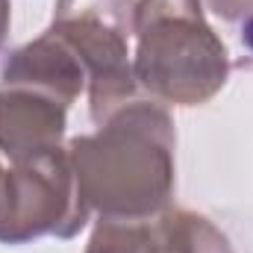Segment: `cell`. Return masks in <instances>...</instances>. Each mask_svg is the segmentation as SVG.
Returning a JSON list of instances; mask_svg holds the SVG:
<instances>
[{
    "mask_svg": "<svg viewBox=\"0 0 253 253\" xmlns=\"http://www.w3.org/2000/svg\"><path fill=\"white\" fill-rule=\"evenodd\" d=\"M9 18H12L9 0H0V47H3V42H6V36H9Z\"/></svg>",
    "mask_w": 253,
    "mask_h": 253,
    "instance_id": "cell-8",
    "label": "cell"
},
{
    "mask_svg": "<svg viewBox=\"0 0 253 253\" xmlns=\"http://www.w3.org/2000/svg\"><path fill=\"white\" fill-rule=\"evenodd\" d=\"M209 12H215L224 21H239L253 15V0H203Z\"/></svg>",
    "mask_w": 253,
    "mask_h": 253,
    "instance_id": "cell-7",
    "label": "cell"
},
{
    "mask_svg": "<svg viewBox=\"0 0 253 253\" xmlns=\"http://www.w3.org/2000/svg\"><path fill=\"white\" fill-rule=\"evenodd\" d=\"M3 174H6V171H3V165H0V189H3Z\"/></svg>",
    "mask_w": 253,
    "mask_h": 253,
    "instance_id": "cell-9",
    "label": "cell"
},
{
    "mask_svg": "<svg viewBox=\"0 0 253 253\" xmlns=\"http://www.w3.org/2000/svg\"><path fill=\"white\" fill-rule=\"evenodd\" d=\"M85 253H233L230 242L189 209H159L141 218H100Z\"/></svg>",
    "mask_w": 253,
    "mask_h": 253,
    "instance_id": "cell-5",
    "label": "cell"
},
{
    "mask_svg": "<svg viewBox=\"0 0 253 253\" xmlns=\"http://www.w3.org/2000/svg\"><path fill=\"white\" fill-rule=\"evenodd\" d=\"M135 27L132 0H59L50 33H56L85 68L94 124H103L132 103L135 74L129 36Z\"/></svg>",
    "mask_w": 253,
    "mask_h": 253,
    "instance_id": "cell-3",
    "label": "cell"
},
{
    "mask_svg": "<svg viewBox=\"0 0 253 253\" xmlns=\"http://www.w3.org/2000/svg\"><path fill=\"white\" fill-rule=\"evenodd\" d=\"M68 106L39 85L0 80V150L12 162H21L62 147Z\"/></svg>",
    "mask_w": 253,
    "mask_h": 253,
    "instance_id": "cell-6",
    "label": "cell"
},
{
    "mask_svg": "<svg viewBox=\"0 0 253 253\" xmlns=\"http://www.w3.org/2000/svg\"><path fill=\"white\" fill-rule=\"evenodd\" d=\"M174 121L159 100H132L94 135L68 144L77 191L100 218H141L174 194Z\"/></svg>",
    "mask_w": 253,
    "mask_h": 253,
    "instance_id": "cell-1",
    "label": "cell"
},
{
    "mask_svg": "<svg viewBox=\"0 0 253 253\" xmlns=\"http://www.w3.org/2000/svg\"><path fill=\"white\" fill-rule=\"evenodd\" d=\"M132 33V74L153 100L200 106L224 88L230 53L206 24L200 0H138Z\"/></svg>",
    "mask_w": 253,
    "mask_h": 253,
    "instance_id": "cell-2",
    "label": "cell"
},
{
    "mask_svg": "<svg viewBox=\"0 0 253 253\" xmlns=\"http://www.w3.org/2000/svg\"><path fill=\"white\" fill-rule=\"evenodd\" d=\"M88 221L68 150H44L15 162L0 189V242L24 245L30 239H71Z\"/></svg>",
    "mask_w": 253,
    "mask_h": 253,
    "instance_id": "cell-4",
    "label": "cell"
}]
</instances>
